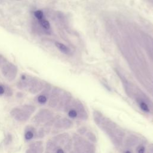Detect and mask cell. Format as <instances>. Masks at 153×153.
<instances>
[{
    "label": "cell",
    "mask_w": 153,
    "mask_h": 153,
    "mask_svg": "<svg viewBox=\"0 0 153 153\" xmlns=\"http://www.w3.org/2000/svg\"><path fill=\"white\" fill-rule=\"evenodd\" d=\"M36 110V107L33 105L23 104L13 108L10 111V115L18 123H25L30 118Z\"/></svg>",
    "instance_id": "1"
},
{
    "label": "cell",
    "mask_w": 153,
    "mask_h": 153,
    "mask_svg": "<svg viewBox=\"0 0 153 153\" xmlns=\"http://www.w3.org/2000/svg\"><path fill=\"white\" fill-rule=\"evenodd\" d=\"M0 70L3 76L9 82L13 81L18 74L17 67L0 54Z\"/></svg>",
    "instance_id": "2"
},
{
    "label": "cell",
    "mask_w": 153,
    "mask_h": 153,
    "mask_svg": "<svg viewBox=\"0 0 153 153\" xmlns=\"http://www.w3.org/2000/svg\"><path fill=\"white\" fill-rule=\"evenodd\" d=\"M54 117V113L49 109L41 108L31 118V122L34 126H43Z\"/></svg>",
    "instance_id": "3"
},
{
    "label": "cell",
    "mask_w": 153,
    "mask_h": 153,
    "mask_svg": "<svg viewBox=\"0 0 153 153\" xmlns=\"http://www.w3.org/2000/svg\"><path fill=\"white\" fill-rule=\"evenodd\" d=\"M45 84L41 79L31 76L27 90L32 94H37L44 88Z\"/></svg>",
    "instance_id": "4"
},
{
    "label": "cell",
    "mask_w": 153,
    "mask_h": 153,
    "mask_svg": "<svg viewBox=\"0 0 153 153\" xmlns=\"http://www.w3.org/2000/svg\"><path fill=\"white\" fill-rule=\"evenodd\" d=\"M50 97V88L45 84L44 88L34 98L35 102L39 106H44L48 103Z\"/></svg>",
    "instance_id": "5"
},
{
    "label": "cell",
    "mask_w": 153,
    "mask_h": 153,
    "mask_svg": "<svg viewBox=\"0 0 153 153\" xmlns=\"http://www.w3.org/2000/svg\"><path fill=\"white\" fill-rule=\"evenodd\" d=\"M38 129L34 125L28 124L25 126L23 131V139L25 142H30L37 137Z\"/></svg>",
    "instance_id": "6"
},
{
    "label": "cell",
    "mask_w": 153,
    "mask_h": 153,
    "mask_svg": "<svg viewBox=\"0 0 153 153\" xmlns=\"http://www.w3.org/2000/svg\"><path fill=\"white\" fill-rule=\"evenodd\" d=\"M44 142L40 139L30 142L25 153H44Z\"/></svg>",
    "instance_id": "7"
},
{
    "label": "cell",
    "mask_w": 153,
    "mask_h": 153,
    "mask_svg": "<svg viewBox=\"0 0 153 153\" xmlns=\"http://www.w3.org/2000/svg\"><path fill=\"white\" fill-rule=\"evenodd\" d=\"M31 75L23 74L20 75V79L17 81L16 85L17 87L20 90H26L28 87V84L30 80Z\"/></svg>",
    "instance_id": "8"
},
{
    "label": "cell",
    "mask_w": 153,
    "mask_h": 153,
    "mask_svg": "<svg viewBox=\"0 0 153 153\" xmlns=\"http://www.w3.org/2000/svg\"><path fill=\"white\" fill-rule=\"evenodd\" d=\"M13 90L8 85L0 82V97H10L13 95Z\"/></svg>",
    "instance_id": "9"
},
{
    "label": "cell",
    "mask_w": 153,
    "mask_h": 153,
    "mask_svg": "<svg viewBox=\"0 0 153 153\" xmlns=\"http://www.w3.org/2000/svg\"><path fill=\"white\" fill-rule=\"evenodd\" d=\"M54 44H55V46L57 48V49L60 52H62L65 54H68L69 53V52H70L69 48L66 45L63 44V43L56 41V42H55Z\"/></svg>",
    "instance_id": "10"
},
{
    "label": "cell",
    "mask_w": 153,
    "mask_h": 153,
    "mask_svg": "<svg viewBox=\"0 0 153 153\" xmlns=\"http://www.w3.org/2000/svg\"><path fill=\"white\" fill-rule=\"evenodd\" d=\"M38 23L40 25V26H41L42 27V29H44V30H48L50 29V27H51L50 23L48 22V20H47L45 17L40 20H38Z\"/></svg>",
    "instance_id": "11"
},
{
    "label": "cell",
    "mask_w": 153,
    "mask_h": 153,
    "mask_svg": "<svg viewBox=\"0 0 153 153\" xmlns=\"http://www.w3.org/2000/svg\"><path fill=\"white\" fill-rule=\"evenodd\" d=\"M13 135L10 133H8L4 138V145L7 146L11 144L13 142Z\"/></svg>",
    "instance_id": "12"
},
{
    "label": "cell",
    "mask_w": 153,
    "mask_h": 153,
    "mask_svg": "<svg viewBox=\"0 0 153 153\" xmlns=\"http://www.w3.org/2000/svg\"><path fill=\"white\" fill-rule=\"evenodd\" d=\"M33 15L35 16V17L36 19V20L38 21V20H40L41 19H42L43 18H44V13L42 10H35L34 12H33Z\"/></svg>",
    "instance_id": "13"
},
{
    "label": "cell",
    "mask_w": 153,
    "mask_h": 153,
    "mask_svg": "<svg viewBox=\"0 0 153 153\" xmlns=\"http://www.w3.org/2000/svg\"><path fill=\"white\" fill-rule=\"evenodd\" d=\"M46 135L45 131L44 128H43V127H40L39 128V129H38L37 131V139H41L42 138H44L45 137V136Z\"/></svg>",
    "instance_id": "14"
},
{
    "label": "cell",
    "mask_w": 153,
    "mask_h": 153,
    "mask_svg": "<svg viewBox=\"0 0 153 153\" xmlns=\"http://www.w3.org/2000/svg\"><path fill=\"white\" fill-rule=\"evenodd\" d=\"M139 106H140V109L142 111H143L144 112H149V108L148 106L147 105V104L145 103V102H140Z\"/></svg>",
    "instance_id": "15"
},
{
    "label": "cell",
    "mask_w": 153,
    "mask_h": 153,
    "mask_svg": "<svg viewBox=\"0 0 153 153\" xmlns=\"http://www.w3.org/2000/svg\"><path fill=\"white\" fill-rule=\"evenodd\" d=\"M68 116L71 118H75L77 116V112L75 109H71L68 112Z\"/></svg>",
    "instance_id": "16"
},
{
    "label": "cell",
    "mask_w": 153,
    "mask_h": 153,
    "mask_svg": "<svg viewBox=\"0 0 153 153\" xmlns=\"http://www.w3.org/2000/svg\"><path fill=\"white\" fill-rule=\"evenodd\" d=\"M16 97L17 98H18V99H22V98H23V96H24V94H23V93H22V92H17V93H16Z\"/></svg>",
    "instance_id": "17"
},
{
    "label": "cell",
    "mask_w": 153,
    "mask_h": 153,
    "mask_svg": "<svg viewBox=\"0 0 153 153\" xmlns=\"http://www.w3.org/2000/svg\"><path fill=\"white\" fill-rule=\"evenodd\" d=\"M145 152V148L143 146H141L139 148L138 151H137V152L138 153H144Z\"/></svg>",
    "instance_id": "18"
},
{
    "label": "cell",
    "mask_w": 153,
    "mask_h": 153,
    "mask_svg": "<svg viewBox=\"0 0 153 153\" xmlns=\"http://www.w3.org/2000/svg\"><path fill=\"white\" fill-rule=\"evenodd\" d=\"M124 153H131L130 151H126V152H125Z\"/></svg>",
    "instance_id": "19"
},
{
    "label": "cell",
    "mask_w": 153,
    "mask_h": 153,
    "mask_svg": "<svg viewBox=\"0 0 153 153\" xmlns=\"http://www.w3.org/2000/svg\"><path fill=\"white\" fill-rule=\"evenodd\" d=\"M17 1H19V0H17Z\"/></svg>",
    "instance_id": "20"
}]
</instances>
